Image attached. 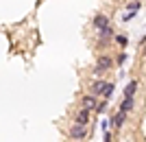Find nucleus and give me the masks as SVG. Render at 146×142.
I'll return each instance as SVG.
<instances>
[{
	"instance_id": "f257e3e1",
	"label": "nucleus",
	"mask_w": 146,
	"mask_h": 142,
	"mask_svg": "<svg viewBox=\"0 0 146 142\" xmlns=\"http://www.w3.org/2000/svg\"><path fill=\"white\" fill-rule=\"evenodd\" d=\"M113 83H109V81H96L94 85H92V94L94 96H105V99H109L111 94H113Z\"/></svg>"
},
{
	"instance_id": "f03ea898",
	"label": "nucleus",
	"mask_w": 146,
	"mask_h": 142,
	"mask_svg": "<svg viewBox=\"0 0 146 142\" xmlns=\"http://www.w3.org/2000/svg\"><path fill=\"white\" fill-rule=\"evenodd\" d=\"M113 66V59L111 57H107V55H103L100 59L96 61V68H94V74H103V72H107V70Z\"/></svg>"
},
{
	"instance_id": "7ed1b4c3",
	"label": "nucleus",
	"mask_w": 146,
	"mask_h": 142,
	"mask_svg": "<svg viewBox=\"0 0 146 142\" xmlns=\"http://www.w3.org/2000/svg\"><path fill=\"white\" fill-rule=\"evenodd\" d=\"M85 136H87V125L74 123L72 127H70V138H74V140H83Z\"/></svg>"
},
{
	"instance_id": "20e7f679",
	"label": "nucleus",
	"mask_w": 146,
	"mask_h": 142,
	"mask_svg": "<svg viewBox=\"0 0 146 142\" xmlns=\"http://www.w3.org/2000/svg\"><path fill=\"white\" fill-rule=\"evenodd\" d=\"M111 37H113V29H111L109 24L103 26V29H98V42H100V44H107Z\"/></svg>"
},
{
	"instance_id": "39448f33",
	"label": "nucleus",
	"mask_w": 146,
	"mask_h": 142,
	"mask_svg": "<svg viewBox=\"0 0 146 142\" xmlns=\"http://www.w3.org/2000/svg\"><path fill=\"white\" fill-rule=\"evenodd\" d=\"M124 120H127V114H124V111H118V114H113V116H111V127H113V129H120L122 125H124Z\"/></svg>"
},
{
	"instance_id": "423d86ee",
	"label": "nucleus",
	"mask_w": 146,
	"mask_h": 142,
	"mask_svg": "<svg viewBox=\"0 0 146 142\" xmlns=\"http://www.w3.org/2000/svg\"><path fill=\"white\" fill-rule=\"evenodd\" d=\"M90 116H92V109H79V114H76V118H74V123H79V125H87L90 123Z\"/></svg>"
},
{
	"instance_id": "0eeeda50",
	"label": "nucleus",
	"mask_w": 146,
	"mask_h": 142,
	"mask_svg": "<svg viewBox=\"0 0 146 142\" xmlns=\"http://www.w3.org/2000/svg\"><path fill=\"white\" fill-rule=\"evenodd\" d=\"M135 107V96H124V101L120 103V111H124V114H129V111Z\"/></svg>"
},
{
	"instance_id": "6e6552de",
	"label": "nucleus",
	"mask_w": 146,
	"mask_h": 142,
	"mask_svg": "<svg viewBox=\"0 0 146 142\" xmlns=\"http://www.w3.org/2000/svg\"><path fill=\"white\" fill-rule=\"evenodd\" d=\"M137 90H140V81H129V85L124 87V96H135L137 94Z\"/></svg>"
},
{
	"instance_id": "1a4fd4ad",
	"label": "nucleus",
	"mask_w": 146,
	"mask_h": 142,
	"mask_svg": "<svg viewBox=\"0 0 146 142\" xmlns=\"http://www.w3.org/2000/svg\"><path fill=\"white\" fill-rule=\"evenodd\" d=\"M92 24L96 26V29H103V26L109 24V18H107V15H96V18L92 20Z\"/></svg>"
},
{
	"instance_id": "9d476101",
	"label": "nucleus",
	"mask_w": 146,
	"mask_h": 142,
	"mask_svg": "<svg viewBox=\"0 0 146 142\" xmlns=\"http://www.w3.org/2000/svg\"><path fill=\"white\" fill-rule=\"evenodd\" d=\"M83 107H85V109H94V107H96V96H94V94L83 96Z\"/></svg>"
},
{
	"instance_id": "9b49d317",
	"label": "nucleus",
	"mask_w": 146,
	"mask_h": 142,
	"mask_svg": "<svg viewBox=\"0 0 146 142\" xmlns=\"http://www.w3.org/2000/svg\"><path fill=\"white\" fill-rule=\"evenodd\" d=\"M127 9H129V11H140V9H142V0H133V2H129Z\"/></svg>"
},
{
	"instance_id": "f8f14e48",
	"label": "nucleus",
	"mask_w": 146,
	"mask_h": 142,
	"mask_svg": "<svg viewBox=\"0 0 146 142\" xmlns=\"http://www.w3.org/2000/svg\"><path fill=\"white\" fill-rule=\"evenodd\" d=\"M94 109H96L98 114H103V111L107 109V101H100V103H96V107H94Z\"/></svg>"
},
{
	"instance_id": "ddd939ff",
	"label": "nucleus",
	"mask_w": 146,
	"mask_h": 142,
	"mask_svg": "<svg viewBox=\"0 0 146 142\" xmlns=\"http://www.w3.org/2000/svg\"><path fill=\"white\" fill-rule=\"evenodd\" d=\"M135 13H137V11H129L127 15H124V18H122V22H131V20L135 18Z\"/></svg>"
},
{
	"instance_id": "4468645a",
	"label": "nucleus",
	"mask_w": 146,
	"mask_h": 142,
	"mask_svg": "<svg viewBox=\"0 0 146 142\" xmlns=\"http://www.w3.org/2000/svg\"><path fill=\"white\" fill-rule=\"evenodd\" d=\"M116 42L120 44V46H127V42H129V39H127L124 35H116Z\"/></svg>"
},
{
	"instance_id": "2eb2a0df",
	"label": "nucleus",
	"mask_w": 146,
	"mask_h": 142,
	"mask_svg": "<svg viewBox=\"0 0 146 142\" xmlns=\"http://www.w3.org/2000/svg\"><path fill=\"white\" fill-rule=\"evenodd\" d=\"M124 61H127V55H124V53H120V55L116 57V63H118V66H122Z\"/></svg>"
}]
</instances>
